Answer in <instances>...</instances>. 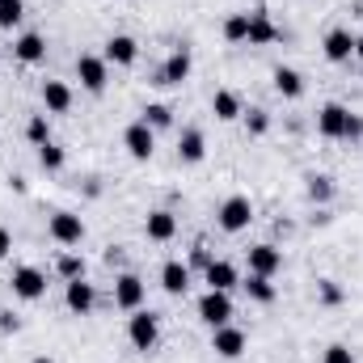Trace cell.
I'll list each match as a JSON object with an SVG mask.
<instances>
[{
	"label": "cell",
	"mask_w": 363,
	"mask_h": 363,
	"mask_svg": "<svg viewBox=\"0 0 363 363\" xmlns=\"http://www.w3.org/2000/svg\"><path fill=\"white\" fill-rule=\"evenodd\" d=\"M127 338H131V347L144 351V355L157 351V342H161V317L148 313V308H135L131 321H127Z\"/></svg>",
	"instance_id": "cell-1"
},
{
	"label": "cell",
	"mask_w": 363,
	"mask_h": 363,
	"mask_svg": "<svg viewBox=\"0 0 363 363\" xmlns=\"http://www.w3.org/2000/svg\"><path fill=\"white\" fill-rule=\"evenodd\" d=\"M216 224H220L224 233H245V228L254 224V203H250L245 194L224 199V203L216 207Z\"/></svg>",
	"instance_id": "cell-2"
},
{
	"label": "cell",
	"mask_w": 363,
	"mask_h": 363,
	"mask_svg": "<svg viewBox=\"0 0 363 363\" xmlns=\"http://www.w3.org/2000/svg\"><path fill=\"white\" fill-rule=\"evenodd\" d=\"M123 148H127L131 161H152V152H157V131H152L148 123H131V127L123 131Z\"/></svg>",
	"instance_id": "cell-3"
},
{
	"label": "cell",
	"mask_w": 363,
	"mask_h": 363,
	"mask_svg": "<svg viewBox=\"0 0 363 363\" xmlns=\"http://www.w3.org/2000/svg\"><path fill=\"white\" fill-rule=\"evenodd\" d=\"M199 321L211 325V330L233 325V300H228V291H207V296L199 300Z\"/></svg>",
	"instance_id": "cell-4"
},
{
	"label": "cell",
	"mask_w": 363,
	"mask_h": 363,
	"mask_svg": "<svg viewBox=\"0 0 363 363\" xmlns=\"http://www.w3.org/2000/svg\"><path fill=\"white\" fill-rule=\"evenodd\" d=\"M9 287H13L17 300H43L47 296V274L38 267H17L13 279H9Z\"/></svg>",
	"instance_id": "cell-5"
},
{
	"label": "cell",
	"mask_w": 363,
	"mask_h": 363,
	"mask_svg": "<svg viewBox=\"0 0 363 363\" xmlns=\"http://www.w3.org/2000/svg\"><path fill=\"white\" fill-rule=\"evenodd\" d=\"M347 118H351V110H347L342 101H325V106L317 110V131H321L325 140H342V135H347Z\"/></svg>",
	"instance_id": "cell-6"
},
{
	"label": "cell",
	"mask_w": 363,
	"mask_h": 363,
	"mask_svg": "<svg viewBox=\"0 0 363 363\" xmlns=\"http://www.w3.org/2000/svg\"><path fill=\"white\" fill-rule=\"evenodd\" d=\"M51 241L60 245H81L85 241V220L77 211H55L51 216Z\"/></svg>",
	"instance_id": "cell-7"
},
{
	"label": "cell",
	"mask_w": 363,
	"mask_h": 363,
	"mask_svg": "<svg viewBox=\"0 0 363 363\" xmlns=\"http://www.w3.org/2000/svg\"><path fill=\"white\" fill-rule=\"evenodd\" d=\"M245 330H237V325H220V330H211V351L220 355V359H241L245 355Z\"/></svg>",
	"instance_id": "cell-8"
},
{
	"label": "cell",
	"mask_w": 363,
	"mask_h": 363,
	"mask_svg": "<svg viewBox=\"0 0 363 363\" xmlns=\"http://www.w3.org/2000/svg\"><path fill=\"white\" fill-rule=\"evenodd\" d=\"M77 77L89 93H106L110 85V68H106V55H81L77 60Z\"/></svg>",
	"instance_id": "cell-9"
},
{
	"label": "cell",
	"mask_w": 363,
	"mask_h": 363,
	"mask_svg": "<svg viewBox=\"0 0 363 363\" xmlns=\"http://www.w3.org/2000/svg\"><path fill=\"white\" fill-rule=\"evenodd\" d=\"M114 304L123 308V313H135V308H144V279L140 274H118L114 279Z\"/></svg>",
	"instance_id": "cell-10"
},
{
	"label": "cell",
	"mask_w": 363,
	"mask_h": 363,
	"mask_svg": "<svg viewBox=\"0 0 363 363\" xmlns=\"http://www.w3.org/2000/svg\"><path fill=\"white\" fill-rule=\"evenodd\" d=\"M279 271H283V250H279V245L262 241V245L250 250V274H267V279H274Z\"/></svg>",
	"instance_id": "cell-11"
},
{
	"label": "cell",
	"mask_w": 363,
	"mask_h": 363,
	"mask_svg": "<svg viewBox=\"0 0 363 363\" xmlns=\"http://www.w3.org/2000/svg\"><path fill=\"white\" fill-rule=\"evenodd\" d=\"M279 38H283V30L271 21V13H267V9H254V13H250V38H245V43H250V47H271Z\"/></svg>",
	"instance_id": "cell-12"
},
{
	"label": "cell",
	"mask_w": 363,
	"mask_h": 363,
	"mask_svg": "<svg viewBox=\"0 0 363 363\" xmlns=\"http://www.w3.org/2000/svg\"><path fill=\"white\" fill-rule=\"evenodd\" d=\"M140 60V43L131 34H110L106 38V64H118V68H131Z\"/></svg>",
	"instance_id": "cell-13"
},
{
	"label": "cell",
	"mask_w": 363,
	"mask_h": 363,
	"mask_svg": "<svg viewBox=\"0 0 363 363\" xmlns=\"http://www.w3.org/2000/svg\"><path fill=\"white\" fill-rule=\"evenodd\" d=\"M144 233H148V241H174L178 237V216L169 207H157V211H148Z\"/></svg>",
	"instance_id": "cell-14"
},
{
	"label": "cell",
	"mask_w": 363,
	"mask_h": 363,
	"mask_svg": "<svg viewBox=\"0 0 363 363\" xmlns=\"http://www.w3.org/2000/svg\"><path fill=\"white\" fill-rule=\"evenodd\" d=\"M64 304H68L77 317H89L93 304H97V291H93V283H85V279H72V283L64 287Z\"/></svg>",
	"instance_id": "cell-15"
},
{
	"label": "cell",
	"mask_w": 363,
	"mask_h": 363,
	"mask_svg": "<svg viewBox=\"0 0 363 363\" xmlns=\"http://www.w3.org/2000/svg\"><path fill=\"white\" fill-rule=\"evenodd\" d=\"M321 51H325L330 64H347V60L355 55V34H351V30H330L325 43H321Z\"/></svg>",
	"instance_id": "cell-16"
},
{
	"label": "cell",
	"mask_w": 363,
	"mask_h": 363,
	"mask_svg": "<svg viewBox=\"0 0 363 363\" xmlns=\"http://www.w3.org/2000/svg\"><path fill=\"white\" fill-rule=\"evenodd\" d=\"M203 279H207V287H211V291H233V287L241 283L237 267H233V262H224V258H211V262H207V271H203Z\"/></svg>",
	"instance_id": "cell-17"
},
{
	"label": "cell",
	"mask_w": 363,
	"mask_h": 363,
	"mask_svg": "<svg viewBox=\"0 0 363 363\" xmlns=\"http://www.w3.org/2000/svg\"><path fill=\"white\" fill-rule=\"evenodd\" d=\"M190 64H194V60H190V51H186V47H174V55L165 60V68H161L157 85H169V89H174V85H182V81L190 77Z\"/></svg>",
	"instance_id": "cell-18"
},
{
	"label": "cell",
	"mask_w": 363,
	"mask_h": 363,
	"mask_svg": "<svg viewBox=\"0 0 363 363\" xmlns=\"http://www.w3.org/2000/svg\"><path fill=\"white\" fill-rule=\"evenodd\" d=\"M207 157V140H203V131L199 127H186L178 135V161L182 165H199Z\"/></svg>",
	"instance_id": "cell-19"
},
{
	"label": "cell",
	"mask_w": 363,
	"mask_h": 363,
	"mask_svg": "<svg viewBox=\"0 0 363 363\" xmlns=\"http://www.w3.org/2000/svg\"><path fill=\"white\" fill-rule=\"evenodd\" d=\"M13 55H17L21 64H43V60H47V38L30 30V34H21V38L13 43Z\"/></svg>",
	"instance_id": "cell-20"
},
{
	"label": "cell",
	"mask_w": 363,
	"mask_h": 363,
	"mask_svg": "<svg viewBox=\"0 0 363 363\" xmlns=\"http://www.w3.org/2000/svg\"><path fill=\"white\" fill-rule=\"evenodd\" d=\"M43 106H47V114H68L72 110V89L64 81H43Z\"/></svg>",
	"instance_id": "cell-21"
},
{
	"label": "cell",
	"mask_w": 363,
	"mask_h": 363,
	"mask_svg": "<svg viewBox=\"0 0 363 363\" xmlns=\"http://www.w3.org/2000/svg\"><path fill=\"white\" fill-rule=\"evenodd\" d=\"M211 114L220 118V123H237L245 110H241V97L233 89H216V97H211Z\"/></svg>",
	"instance_id": "cell-22"
},
{
	"label": "cell",
	"mask_w": 363,
	"mask_h": 363,
	"mask_svg": "<svg viewBox=\"0 0 363 363\" xmlns=\"http://www.w3.org/2000/svg\"><path fill=\"white\" fill-rule=\"evenodd\" d=\"M161 287H165L169 296H186V287H190V267H186V262H165V267H161Z\"/></svg>",
	"instance_id": "cell-23"
},
{
	"label": "cell",
	"mask_w": 363,
	"mask_h": 363,
	"mask_svg": "<svg viewBox=\"0 0 363 363\" xmlns=\"http://www.w3.org/2000/svg\"><path fill=\"white\" fill-rule=\"evenodd\" d=\"M274 93L287 97V101L304 97V77H300L296 68H274Z\"/></svg>",
	"instance_id": "cell-24"
},
{
	"label": "cell",
	"mask_w": 363,
	"mask_h": 363,
	"mask_svg": "<svg viewBox=\"0 0 363 363\" xmlns=\"http://www.w3.org/2000/svg\"><path fill=\"white\" fill-rule=\"evenodd\" d=\"M241 287H245V296H250V300H258V304H274V296H279V291H274V283L267 279V274H250Z\"/></svg>",
	"instance_id": "cell-25"
},
{
	"label": "cell",
	"mask_w": 363,
	"mask_h": 363,
	"mask_svg": "<svg viewBox=\"0 0 363 363\" xmlns=\"http://www.w3.org/2000/svg\"><path fill=\"white\" fill-rule=\"evenodd\" d=\"M140 123H148L152 131H165V127H174V110L165 106V101H148L144 106V118Z\"/></svg>",
	"instance_id": "cell-26"
},
{
	"label": "cell",
	"mask_w": 363,
	"mask_h": 363,
	"mask_svg": "<svg viewBox=\"0 0 363 363\" xmlns=\"http://www.w3.org/2000/svg\"><path fill=\"white\" fill-rule=\"evenodd\" d=\"M64 161H68V152H64V148H60L55 140L38 148V165H43L47 174H60V169H64Z\"/></svg>",
	"instance_id": "cell-27"
},
{
	"label": "cell",
	"mask_w": 363,
	"mask_h": 363,
	"mask_svg": "<svg viewBox=\"0 0 363 363\" xmlns=\"http://www.w3.org/2000/svg\"><path fill=\"white\" fill-rule=\"evenodd\" d=\"M26 135H30V144H51V118L47 114H30V123H26Z\"/></svg>",
	"instance_id": "cell-28"
},
{
	"label": "cell",
	"mask_w": 363,
	"mask_h": 363,
	"mask_svg": "<svg viewBox=\"0 0 363 363\" xmlns=\"http://www.w3.org/2000/svg\"><path fill=\"white\" fill-rule=\"evenodd\" d=\"M224 38H228V43H245V38H250V13H233V17L224 21Z\"/></svg>",
	"instance_id": "cell-29"
},
{
	"label": "cell",
	"mask_w": 363,
	"mask_h": 363,
	"mask_svg": "<svg viewBox=\"0 0 363 363\" xmlns=\"http://www.w3.org/2000/svg\"><path fill=\"white\" fill-rule=\"evenodd\" d=\"M317 300H321L325 308H338V304L347 300V291H342L334 279H317Z\"/></svg>",
	"instance_id": "cell-30"
},
{
	"label": "cell",
	"mask_w": 363,
	"mask_h": 363,
	"mask_svg": "<svg viewBox=\"0 0 363 363\" xmlns=\"http://www.w3.org/2000/svg\"><path fill=\"white\" fill-rule=\"evenodd\" d=\"M308 199H313V203H330V199H334V178L308 174Z\"/></svg>",
	"instance_id": "cell-31"
},
{
	"label": "cell",
	"mask_w": 363,
	"mask_h": 363,
	"mask_svg": "<svg viewBox=\"0 0 363 363\" xmlns=\"http://www.w3.org/2000/svg\"><path fill=\"white\" fill-rule=\"evenodd\" d=\"M55 271L64 274L68 283H72V279H85V258H77V254H60V258H55Z\"/></svg>",
	"instance_id": "cell-32"
},
{
	"label": "cell",
	"mask_w": 363,
	"mask_h": 363,
	"mask_svg": "<svg viewBox=\"0 0 363 363\" xmlns=\"http://www.w3.org/2000/svg\"><path fill=\"white\" fill-rule=\"evenodd\" d=\"M26 17V0H0V30H13Z\"/></svg>",
	"instance_id": "cell-33"
},
{
	"label": "cell",
	"mask_w": 363,
	"mask_h": 363,
	"mask_svg": "<svg viewBox=\"0 0 363 363\" xmlns=\"http://www.w3.org/2000/svg\"><path fill=\"white\" fill-rule=\"evenodd\" d=\"M245 127H250V135H267L271 131V114L267 110H250L245 114Z\"/></svg>",
	"instance_id": "cell-34"
},
{
	"label": "cell",
	"mask_w": 363,
	"mask_h": 363,
	"mask_svg": "<svg viewBox=\"0 0 363 363\" xmlns=\"http://www.w3.org/2000/svg\"><path fill=\"white\" fill-rule=\"evenodd\" d=\"M321 363H355V351H351L347 342H334V347H325Z\"/></svg>",
	"instance_id": "cell-35"
},
{
	"label": "cell",
	"mask_w": 363,
	"mask_h": 363,
	"mask_svg": "<svg viewBox=\"0 0 363 363\" xmlns=\"http://www.w3.org/2000/svg\"><path fill=\"white\" fill-rule=\"evenodd\" d=\"M342 140H363V118H359V114H351V118H347V135H342Z\"/></svg>",
	"instance_id": "cell-36"
},
{
	"label": "cell",
	"mask_w": 363,
	"mask_h": 363,
	"mask_svg": "<svg viewBox=\"0 0 363 363\" xmlns=\"http://www.w3.org/2000/svg\"><path fill=\"white\" fill-rule=\"evenodd\" d=\"M190 262H194V267H203V271H207V262H211V258H207V245H203V241H199V245H194V254H190Z\"/></svg>",
	"instance_id": "cell-37"
},
{
	"label": "cell",
	"mask_w": 363,
	"mask_h": 363,
	"mask_svg": "<svg viewBox=\"0 0 363 363\" xmlns=\"http://www.w3.org/2000/svg\"><path fill=\"white\" fill-rule=\"evenodd\" d=\"M9 254H13V233H9V228H0V262H4Z\"/></svg>",
	"instance_id": "cell-38"
},
{
	"label": "cell",
	"mask_w": 363,
	"mask_h": 363,
	"mask_svg": "<svg viewBox=\"0 0 363 363\" xmlns=\"http://www.w3.org/2000/svg\"><path fill=\"white\" fill-rule=\"evenodd\" d=\"M0 334H17V317L13 313H0Z\"/></svg>",
	"instance_id": "cell-39"
},
{
	"label": "cell",
	"mask_w": 363,
	"mask_h": 363,
	"mask_svg": "<svg viewBox=\"0 0 363 363\" xmlns=\"http://www.w3.org/2000/svg\"><path fill=\"white\" fill-rule=\"evenodd\" d=\"M355 55H359V60H363V34H359V38H355Z\"/></svg>",
	"instance_id": "cell-40"
},
{
	"label": "cell",
	"mask_w": 363,
	"mask_h": 363,
	"mask_svg": "<svg viewBox=\"0 0 363 363\" xmlns=\"http://www.w3.org/2000/svg\"><path fill=\"white\" fill-rule=\"evenodd\" d=\"M34 363H55V359H47V355H38V359H34Z\"/></svg>",
	"instance_id": "cell-41"
}]
</instances>
